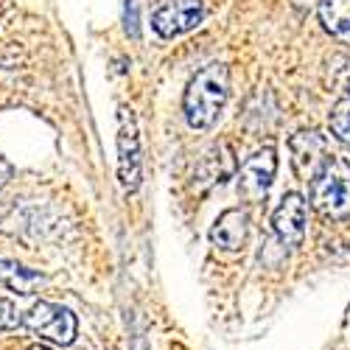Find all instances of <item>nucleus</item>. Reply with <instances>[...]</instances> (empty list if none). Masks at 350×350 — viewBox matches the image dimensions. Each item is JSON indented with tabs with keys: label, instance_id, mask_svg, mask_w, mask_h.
Masks as SVG:
<instances>
[{
	"label": "nucleus",
	"instance_id": "f8f14e48",
	"mask_svg": "<svg viewBox=\"0 0 350 350\" xmlns=\"http://www.w3.org/2000/svg\"><path fill=\"white\" fill-rule=\"evenodd\" d=\"M319 20L334 37L350 40V0H319Z\"/></svg>",
	"mask_w": 350,
	"mask_h": 350
},
{
	"label": "nucleus",
	"instance_id": "0eeeda50",
	"mask_svg": "<svg viewBox=\"0 0 350 350\" xmlns=\"http://www.w3.org/2000/svg\"><path fill=\"white\" fill-rule=\"evenodd\" d=\"M306 219H308V202L303 193L291 191L280 199V205L272 213V230L286 247H297L306 239Z\"/></svg>",
	"mask_w": 350,
	"mask_h": 350
},
{
	"label": "nucleus",
	"instance_id": "2eb2a0df",
	"mask_svg": "<svg viewBox=\"0 0 350 350\" xmlns=\"http://www.w3.org/2000/svg\"><path fill=\"white\" fill-rule=\"evenodd\" d=\"M12 177H14V165H12L6 157H0V188H3Z\"/></svg>",
	"mask_w": 350,
	"mask_h": 350
},
{
	"label": "nucleus",
	"instance_id": "7ed1b4c3",
	"mask_svg": "<svg viewBox=\"0 0 350 350\" xmlns=\"http://www.w3.org/2000/svg\"><path fill=\"white\" fill-rule=\"evenodd\" d=\"M23 328H28L40 339H48L53 345H70L76 339L79 323H76V314L70 308L40 300L23 314Z\"/></svg>",
	"mask_w": 350,
	"mask_h": 350
},
{
	"label": "nucleus",
	"instance_id": "20e7f679",
	"mask_svg": "<svg viewBox=\"0 0 350 350\" xmlns=\"http://www.w3.org/2000/svg\"><path fill=\"white\" fill-rule=\"evenodd\" d=\"M275 174H278V152L275 146H264L258 149L255 154H250L241 168H239V193L247 199V202H260L272 183H275Z\"/></svg>",
	"mask_w": 350,
	"mask_h": 350
},
{
	"label": "nucleus",
	"instance_id": "ddd939ff",
	"mask_svg": "<svg viewBox=\"0 0 350 350\" xmlns=\"http://www.w3.org/2000/svg\"><path fill=\"white\" fill-rule=\"evenodd\" d=\"M331 132L336 140H342L345 146H350V98H342L336 101V107L331 109Z\"/></svg>",
	"mask_w": 350,
	"mask_h": 350
},
{
	"label": "nucleus",
	"instance_id": "6e6552de",
	"mask_svg": "<svg viewBox=\"0 0 350 350\" xmlns=\"http://www.w3.org/2000/svg\"><path fill=\"white\" fill-rule=\"evenodd\" d=\"M236 154L227 143H216L213 149L202 157V163L196 165V185L199 191H208L213 185H221L227 183L232 174H236Z\"/></svg>",
	"mask_w": 350,
	"mask_h": 350
},
{
	"label": "nucleus",
	"instance_id": "423d86ee",
	"mask_svg": "<svg viewBox=\"0 0 350 350\" xmlns=\"http://www.w3.org/2000/svg\"><path fill=\"white\" fill-rule=\"evenodd\" d=\"M202 17H205L202 0H163L152 14V28L160 37L171 40V37H180L191 31V28H196Z\"/></svg>",
	"mask_w": 350,
	"mask_h": 350
},
{
	"label": "nucleus",
	"instance_id": "4468645a",
	"mask_svg": "<svg viewBox=\"0 0 350 350\" xmlns=\"http://www.w3.org/2000/svg\"><path fill=\"white\" fill-rule=\"evenodd\" d=\"M23 325V317L17 311V306L6 297H0V331H14Z\"/></svg>",
	"mask_w": 350,
	"mask_h": 350
},
{
	"label": "nucleus",
	"instance_id": "9d476101",
	"mask_svg": "<svg viewBox=\"0 0 350 350\" xmlns=\"http://www.w3.org/2000/svg\"><path fill=\"white\" fill-rule=\"evenodd\" d=\"M247 213L241 211V208H230V211H224L219 219H216V224L211 227V241H213V247H219V250H224V252H239L241 247H244V241H247Z\"/></svg>",
	"mask_w": 350,
	"mask_h": 350
},
{
	"label": "nucleus",
	"instance_id": "f257e3e1",
	"mask_svg": "<svg viewBox=\"0 0 350 350\" xmlns=\"http://www.w3.org/2000/svg\"><path fill=\"white\" fill-rule=\"evenodd\" d=\"M230 96V70L221 62L202 68L185 90V118L193 129H211Z\"/></svg>",
	"mask_w": 350,
	"mask_h": 350
},
{
	"label": "nucleus",
	"instance_id": "1a4fd4ad",
	"mask_svg": "<svg viewBox=\"0 0 350 350\" xmlns=\"http://www.w3.org/2000/svg\"><path fill=\"white\" fill-rule=\"evenodd\" d=\"M288 149H291V163H295V171L300 180H311L314 171L319 168V163L325 160V140L319 137L317 132H297L295 137L288 140Z\"/></svg>",
	"mask_w": 350,
	"mask_h": 350
},
{
	"label": "nucleus",
	"instance_id": "9b49d317",
	"mask_svg": "<svg viewBox=\"0 0 350 350\" xmlns=\"http://www.w3.org/2000/svg\"><path fill=\"white\" fill-rule=\"evenodd\" d=\"M45 283V278L34 269H28L17 260H0V288L17 291V295H34Z\"/></svg>",
	"mask_w": 350,
	"mask_h": 350
},
{
	"label": "nucleus",
	"instance_id": "39448f33",
	"mask_svg": "<svg viewBox=\"0 0 350 350\" xmlns=\"http://www.w3.org/2000/svg\"><path fill=\"white\" fill-rule=\"evenodd\" d=\"M118 180L124 191H137L140 185V135L129 107L118 109Z\"/></svg>",
	"mask_w": 350,
	"mask_h": 350
},
{
	"label": "nucleus",
	"instance_id": "f03ea898",
	"mask_svg": "<svg viewBox=\"0 0 350 350\" xmlns=\"http://www.w3.org/2000/svg\"><path fill=\"white\" fill-rule=\"evenodd\" d=\"M311 205L328 219L350 216V163L336 154H325L308 180Z\"/></svg>",
	"mask_w": 350,
	"mask_h": 350
}]
</instances>
